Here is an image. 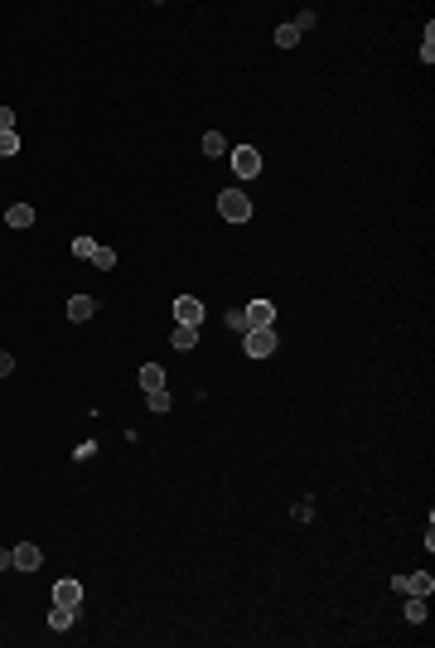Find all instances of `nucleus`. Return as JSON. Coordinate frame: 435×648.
<instances>
[{"mask_svg":"<svg viewBox=\"0 0 435 648\" xmlns=\"http://www.w3.org/2000/svg\"><path fill=\"white\" fill-rule=\"evenodd\" d=\"M276 343H281V339H276V329H271V324H256V329H247V334H242L247 358H271V353H276Z\"/></svg>","mask_w":435,"mask_h":648,"instance_id":"f257e3e1","label":"nucleus"},{"mask_svg":"<svg viewBox=\"0 0 435 648\" xmlns=\"http://www.w3.org/2000/svg\"><path fill=\"white\" fill-rule=\"evenodd\" d=\"M218 213L227 218V222H247V218H252V199H247L242 189H222V194H218Z\"/></svg>","mask_w":435,"mask_h":648,"instance_id":"f03ea898","label":"nucleus"},{"mask_svg":"<svg viewBox=\"0 0 435 648\" xmlns=\"http://www.w3.org/2000/svg\"><path fill=\"white\" fill-rule=\"evenodd\" d=\"M232 165H237L242 179H256V175H261V150H256V145H237V150H232Z\"/></svg>","mask_w":435,"mask_h":648,"instance_id":"7ed1b4c3","label":"nucleus"},{"mask_svg":"<svg viewBox=\"0 0 435 648\" xmlns=\"http://www.w3.org/2000/svg\"><path fill=\"white\" fill-rule=\"evenodd\" d=\"M392 590H402V595H431L435 581H431V571H416V576H392Z\"/></svg>","mask_w":435,"mask_h":648,"instance_id":"20e7f679","label":"nucleus"},{"mask_svg":"<svg viewBox=\"0 0 435 648\" xmlns=\"http://www.w3.org/2000/svg\"><path fill=\"white\" fill-rule=\"evenodd\" d=\"M54 605L83 610V585H78V581H58V585H54Z\"/></svg>","mask_w":435,"mask_h":648,"instance_id":"39448f33","label":"nucleus"},{"mask_svg":"<svg viewBox=\"0 0 435 648\" xmlns=\"http://www.w3.org/2000/svg\"><path fill=\"white\" fill-rule=\"evenodd\" d=\"M174 320H179V324H199V320H204V305H199L194 295H179V300H174Z\"/></svg>","mask_w":435,"mask_h":648,"instance_id":"423d86ee","label":"nucleus"},{"mask_svg":"<svg viewBox=\"0 0 435 648\" xmlns=\"http://www.w3.org/2000/svg\"><path fill=\"white\" fill-rule=\"evenodd\" d=\"M242 315H247V324H252V329H256V324H276V305H271V300H252Z\"/></svg>","mask_w":435,"mask_h":648,"instance_id":"0eeeda50","label":"nucleus"},{"mask_svg":"<svg viewBox=\"0 0 435 648\" xmlns=\"http://www.w3.org/2000/svg\"><path fill=\"white\" fill-rule=\"evenodd\" d=\"M39 561H44V556H39L34 542H19V546H15V571H39Z\"/></svg>","mask_w":435,"mask_h":648,"instance_id":"6e6552de","label":"nucleus"},{"mask_svg":"<svg viewBox=\"0 0 435 648\" xmlns=\"http://www.w3.org/2000/svg\"><path fill=\"white\" fill-rule=\"evenodd\" d=\"M92 315H97V300L92 295H73L68 300V320H92Z\"/></svg>","mask_w":435,"mask_h":648,"instance_id":"1a4fd4ad","label":"nucleus"},{"mask_svg":"<svg viewBox=\"0 0 435 648\" xmlns=\"http://www.w3.org/2000/svg\"><path fill=\"white\" fill-rule=\"evenodd\" d=\"M140 387H145V392H160V387H165V368H160V363H145V368H140Z\"/></svg>","mask_w":435,"mask_h":648,"instance_id":"9d476101","label":"nucleus"},{"mask_svg":"<svg viewBox=\"0 0 435 648\" xmlns=\"http://www.w3.org/2000/svg\"><path fill=\"white\" fill-rule=\"evenodd\" d=\"M73 619H78V610H68V605H54V610H49V629H58V634L73 629Z\"/></svg>","mask_w":435,"mask_h":648,"instance_id":"9b49d317","label":"nucleus"},{"mask_svg":"<svg viewBox=\"0 0 435 648\" xmlns=\"http://www.w3.org/2000/svg\"><path fill=\"white\" fill-rule=\"evenodd\" d=\"M5 222H10V227H29V222H34V209H29V204H10V209H5Z\"/></svg>","mask_w":435,"mask_h":648,"instance_id":"f8f14e48","label":"nucleus"},{"mask_svg":"<svg viewBox=\"0 0 435 648\" xmlns=\"http://www.w3.org/2000/svg\"><path fill=\"white\" fill-rule=\"evenodd\" d=\"M170 343H174V348H194V343H199V324H179V329L170 334Z\"/></svg>","mask_w":435,"mask_h":648,"instance_id":"ddd939ff","label":"nucleus"},{"mask_svg":"<svg viewBox=\"0 0 435 648\" xmlns=\"http://www.w3.org/2000/svg\"><path fill=\"white\" fill-rule=\"evenodd\" d=\"M222 150H227V136H222V131H208V136H204V155H208V160H218Z\"/></svg>","mask_w":435,"mask_h":648,"instance_id":"4468645a","label":"nucleus"},{"mask_svg":"<svg viewBox=\"0 0 435 648\" xmlns=\"http://www.w3.org/2000/svg\"><path fill=\"white\" fill-rule=\"evenodd\" d=\"M145 407H150V412H170V407H174V397L160 387V392H145Z\"/></svg>","mask_w":435,"mask_h":648,"instance_id":"2eb2a0df","label":"nucleus"},{"mask_svg":"<svg viewBox=\"0 0 435 648\" xmlns=\"http://www.w3.org/2000/svg\"><path fill=\"white\" fill-rule=\"evenodd\" d=\"M92 266H97V271H116V252H111V247H97V252H92Z\"/></svg>","mask_w":435,"mask_h":648,"instance_id":"dca6fc26","label":"nucleus"},{"mask_svg":"<svg viewBox=\"0 0 435 648\" xmlns=\"http://www.w3.org/2000/svg\"><path fill=\"white\" fill-rule=\"evenodd\" d=\"M276 44H281V49H295V44H300V29H295V24H281V29H276Z\"/></svg>","mask_w":435,"mask_h":648,"instance_id":"f3484780","label":"nucleus"},{"mask_svg":"<svg viewBox=\"0 0 435 648\" xmlns=\"http://www.w3.org/2000/svg\"><path fill=\"white\" fill-rule=\"evenodd\" d=\"M407 619H411V624L426 619V595H411V600H407Z\"/></svg>","mask_w":435,"mask_h":648,"instance_id":"a211bd4d","label":"nucleus"},{"mask_svg":"<svg viewBox=\"0 0 435 648\" xmlns=\"http://www.w3.org/2000/svg\"><path fill=\"white\" fill-rule=\"evenodd\" d=\"M92 252H97V242H92V237H73V257L92 261Z\"/></svg>","mask_w":435,"mask_h":648,"instance_id":"6ab92c4d","label":"nucleus"},{"mask_svg":"<svg viewBox=\"0 0 435 648\" xmlns=\"http://www.w3.org/2000/svg\"><path fill=\"white\" fill-rule=\"evenodd\" d=\"M227 329H232V334H247L252 324H247V315H242V310H227Z\"/></svg>","mask_w":435,"mask_h":648,"instance_id":"aec40b11","label":"nucleus"},{"mask_svg":"<svg viewBox=\"0 0 435 648\" xmlns=\"http://www.w3.org/2000/svg\"><path fill=\"white\" fill-rule=\"evenodd\" d=\"M421 58H426V63L435 58V24H426V39H421Z\"/></svg>","mask_w":435,"mask_h":648,"instance_id":"412c9836","label":"nucleus"},{"mask_svg":"<svg viewBox=\"0 0 435 648\" xmlns=\"http://www.w3.org/2000/svg\"><path fill=\"white\" fill-rule=\"evenodd\" d=\"M19 150V136L15 131H0V155H15Z\"/></svg>","mask_w":435,"mask_h":648,"instance_id":"4be33fe9","label":"nucleus"},{"mask_svg":"<svg viewBox=\"0 0 435 648\" xmlns=\"http://www.w3.org/2000/svg\"><path fill=\"white\" fill-rule=\"evenodd\" d=\"M0 131H15V111L10 107H0Z\"/></svg>","mask_w":435,"mask_h":648,"instance_id":"5701e85b","label":"nucleus"},{"mask_svg":"<svg viewBox=\"0 0 435 648\" xmlns=\"http://www.w3.org/2000/svg\"><path fill=\"white\" fill-rule=\"evenodd\" d=\"M10 373H15V358H10V353H0V378H10Z\"/></svg>","mask_w":435,"mask_h":648,"instance_id":"b1692460","label":"nucleus"},{"mask_svg":"<svg viewBox=\"0 0 435 648\" xmlns=\"http://www.w3.org/2000/svg\"><path fill=\"white\" fill-rule=\"evenodd\" d=\"M15 566V551H0V571H10Z\"/></svg>","mask_w":435,"mask_h":648,"instance_id":"393cba45","label":"nucleus"}]
</instances>
